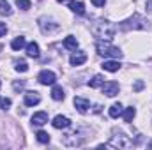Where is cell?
<instances>
[{
  "mask_svg": "<svg viewBox=\"0 0 152 150\" xmlns=\"http://www.w3.org/2000/svg\"><path fill=\"white\" fill-rule=\"evenodd\" d=\"M85 60H87V53H85V51H75V53L71 55V58H69L71 66H81Z\"/></svg>",
  "mask_w": 152,
  "mask_h": 150,
  "instance_id": "cell-11",
  "label": "cell"
},
{
  "mask_svg": "<svg viewBox=\"0 0 152 150\" xmlns=\"http://www.w3.org/2000/svg\"><path fill=\"white\" fill-rule=\"evenodd\" d=\"M149 27H151L149 25V20H145L140 14H133L129 20H126V21L120 23V28L122 30H147Z\"/></svg>",
  "mask_w": 152,
  "mask_h": 150,
  "instance_id": "cell-2",
  "label": "cell"
},
{
  "mask_svg": "<svg viewBox=\"0 0 152 150\" xmlns=\"http://www.w3.org/2000/svg\"><path fill=\"white\" fill-rule=\"evenodd\" d=\"M75 106L80 113H87L88 108H90V103H88V99H85V97H75Z\"/></svg>",
  "mask_w": 152,
  "mask_h": 150,
  "instance_id": "cell-9",
  "label": "cell"
},
{
  "mask_svg": "<svg viewBox=\"0 0 152 150\" xmlns=\"http://www.w3.org/2000/svg\"><path fill=\"white\" fill-rule=\"evenodd\" d=\"M11 106V99L9 97H0V110H7Z\"/></svg>",
  "mask_w": 152,
  "mask_h": 150,
  "instance_id": "cell-25",
  "label": "cell"
},
{
  "mask_svg": "<svg viewBox=\"0 0 152 150\" xmlns=\"http://www.w3.org/2000/svg\"><path fill=\"white\" fill-rule=\"evenodd\" d=\"M92 34H94L96 37H99V39L110 41V39L115 36V27L110 23V21H106V20H99V21L94 23V27H92Z\"/></svg>",
  "mask_w": 152,
  "mask_h": 150,
  "instance_id": "cell-1",
  "label": "cell"
},
{
  "mask_svg": "<svg viewBox=\"0 0 152 150\" xmlns=\"http://www.w3.org/2000/svg\"><path fill=\"white\" fill-rule=\"evenodd\" d=\"M14 69L18 73H25V71H28V66L23 58H20V60H14Z\"/></svg>",
  "mask_w": 152,
  "mask_h": 150,
  "instance_id": "cell-21",
  "label": "cell"
},
{
  "mask_svg": "<svg viewBox=\"0 0 152 150\" xmlns=\"http://www.w3.org/2000/svg\"><path fill=\"white\" fill-rule=\"evenodd\" d=\"M103 147H112V149H131V147H133V141H131L126 134L118 133V134H115L113 138H112L110 143H106V145H103Z\"/></svg>",
  "mask_w": 152,
  "mask_h": 150,
  "instance_id": "cell-4",
  "label": "cell"
},
{
  "mask_svg": "<svg viewBox=\"0 0 152 150\" xmlns=\"http://www.w3.org/2000/svg\"><path fill=\"white\" fill-rule=\"evenodd\" d=\"M41 103V97H39L37 92H34V90H30V92H27L25 94V104L27 106H36Z\"/></svg>",
  "mask_w": 152,
  "mask_h": 150,
  "instance_id": "cell-10",
  "label": "cell"
},
{
  "mask_svg": "<svg viewBox=\"0 0 152 150\" xmlns=\"http://www.w3.org/2000/svg\"><path fill=\"white\" fill-rule=\"evenodd\" d=\"M25 46V37H16V39H12V42H11V48L14 50V51H18V50H21Z\"/></svg>",
  "mask_w": 152,
  "mask_h": 150,
  "instance_id": "cell-20",
  "label": "cell"
},
{
  "mask_svg": "<svg viewBox=\"0 0 152 150\" xmlns=\"http://www.w3.org/2000/svg\"><path fill=\"white\" fill-rule=\"evenodd\" d=\"M133 88H134V92H140V90L143 88V81H142V79H138V81L134 83V87H133Z\"/></svg>",
  "mask_w": 152,
  "mask_h": 150,
  "instance_id": "cell-27",
  "label": "cell"
},
{
  "mask_svg": "<svg viewBox=\"0 0 152 150\" xmlns=\"http://www.w3.org/2000/svg\"><path fill=\"white\" fill-rule=\"evenodd\" d=\"M69 9L76 12V14H83L85 12V5H83V2H69Z\"/></svg>",
  "mask_w": 152,
  "mask_h": 150,
  "instance_id": "cell-15",
  "label": "cell"
},
{
  "mask_svg": "<svg viewBox=\"0 0 152 150\" xmlns=\"http://www.w3.org/2000/svg\"><path fill=\"white\" fill-rule=\"evenodd\" d=\"M101 67L104 71H108V73H117L120 69V62H117V60H104Z\"/></svg>",
  "mask_w": 152,
  "mask_h": 150,
  "instance_id": "cell-12",
  "label": "cell"
},
{
  "mask_svg": "<svg viewBox=\"0 0 152 150\" xmlns=\"http://www.w3.org/2000/svg\"><path fill=\"white\" fill-rule=\"evenodd\" d=\"M46 122H48V113H46V111H37V113H34V117H32V125L41 127V125H44Z\"/></svg>",
  "mask_w": 152,
  "mask_h": 150,
  "instance_id": "cell-8",
  "label": "cell"
},
{
  "mask_svg": "<svg viewBox=\"0 0 152 150\" xmlns=\"http://www.w3.org/2000/svg\"><path fill=\"white\" fill-rule=\"evenodd\" d=\"M53 127L55 129H67L69 125H71V120L67 118V117H62V115H57L55 118H53Z\"/></svg>",
  "mask_w": 152,
  "mask_h": 150,
  "instance_id": "cell-7",
  "label": "cell"
},
{
  "mask_svg": "<svg viewBox=\"0 0 152 150\" xmlns=\"http://www.w3.org/2000/svg\"><path fill=\"white\" fill-rule=\"evenodd\" d=\"M36 138H37L39 143H50V134H48V133H44V131H39Z\"/></svg>",
  "mask_w": 152,
  "mask_h": 150,
  "instance_id": "cell-23",
  "label": "cell"
},
{
  "mask_svg": "<svg viewBox=\"0 0 152 150\" xmlns=\"http://www.w3.org/2000/svg\"><path fill=\"white\" fill-rule=\"evenodd\" d=\"M92 4H94L96 7H103V5L106 4V0H92Z\"/></svg>",
  "mask_w": 152,
  "mask_h": 150,
  "instance_id": "cell-29",
  "label": "cell"
},
{
  "mask_svg": "<svg viewBox=\"0 0 152 150\" xmlns=\"http://www.w3.org/2000/svg\"><path fill=\"white\" fill-rule=\"evenodd\" d=\"M5 32H7V25H5L4 21H0V37L5 36Z\"/></svg>",
  "mask_w": 152,
  "mask_h": 150,
  "instance_id": "cell-28",
  "label": "cell"
},
{
  "mask_svg": "<svg viewBox=\"0 0 152 150\" xmlns=\"http://www.w3.org/2000/svg\"><path fill=\"white\" fill-rule=\"evenodd\" d=\"M134 115H136V110H134L133 106H129V108H126V110L122 111V117H124V122H133Z\"/></svg>",
  "mask_w": 152,
  "mask_h": 150,
  "instance_id": "cell-17",
  "label": "cell"
},
{
  "mask_svg": "<svg viewBox=\"0 0 152 150\" xmlns=\"http://www.w3.org/2000/svg\"><path fill=\"white\" fill-rule=\"evenodd\" d=\"M103 94H106L108 97H113L118 94V83L117 81H106L103 83Z\"/></svg>",
  "mask_w": 152,
  "mask_h": 150,
  "instance_id": "cell-6",
  "label": "cell"
},
{
  "mask_svg": "<svg viewBox=\"0 0 152 150\" xmlns=\"http://www.w3.org/2000/svg\"><path fill=\"white\" fill-rule=\"evenodd\" d=\"M16 5H18L21 11H28V9H30V0H16Z\"/></svg>",
  "mask_w": 152,
  "mask_h": 150,
  "instance_id": "cell-24",
  "label": "cell"
},
{
  "mask_svg": "<svg viewBox=\"0 0 152 150\" xmlns=\"http://www.w3.org/2000/svg\"><path fill=\"white\" fill-rule=\"evenodd\" d=\"M57 2H67V0H57Z\"/></svg>",
  "mask_w": 152,
  "mask_h": 150,
  "instance_id": "cell-31",
  "label": "cell"
},
{
  "mask_svg": "<svg viewBox=\"0 0 152 150\" xmlns=\"http://www.w3.org/2000/svg\"><path fill=\"white\" fill-rule=\"evenodd\" d=\"M147 9H149V12H152V0L147 2Z\"/></svg>",
  "mask_w": 152,
  "mask_h": 150,
  "instance_id": "cell-30",
  "label": "cell"
},
{
  "mask_svg": "<svg viewBox=\"0 0 152 150\" xmlns=\"http://www.w3.org/2000/svg\"><path fill=\"white\" fill-rule=\"evenodd\" d=\"M103 83H104V78L101 74H96L90 81H88V87H90V88H97V87H103Z\"/></svg>",
  "mask_w": 152,
  "mask_h": 150,
  "instance_id": "cell-19",
  "label": "cell"
},
{
  "mask_svg": "<svg viewBox=\"0 0 152 150\" xmlns=\"http://www.w3.org/2000/svg\"><path fill=\"white\" fill-rule=\"evenodd\" d=\"M39 83H42V85H55V81H57V76H55V73H51V71H41L37 76Z\"/></svg>",
  "mask_w": 152,
  "mask_h": 150,
  "instance_id": "cell-5",
  "label": "cell"
},
{
  "mask_svg": "<svg viewBox=\"0 0 152 150\" xmlns=\"http://www.w3.org/2000/svg\"><path fill=\"white\" fill-rule=\"evenodd\" d=\"M64 46L67 48V50H76L78 48V39L75 36H67V37L64 39Z\"/></svg>",
  "mask_w": 152,
  "mask_h": 150,
  "instance_id": "cell-16",
  "label": "cell"
},
{
  "mask_svg": "<svg viewBox=\"0 0 152 150\" xmlns=\"http://www.w3.org/2000/svg\"><path fill=\"white\" fill-rule=\"evenodd\" d=\"M12 11H11V5H9V2L7 0H0V14H5V16H9Z\"/></svg>",
  "mask_w": 152,
  "mask_h": 150,
  "instance_id": "cell-22",
  "label": "cell"
},
{
  "mask_svg": "<svg viewBox=\"0 0 152 150\" xmlns=\"http://www.w3.org/2000/svg\"><path fill=\"white\" fill-rule=\"evenodd\" d=\"M122 111H124L122 104H120V103H115V104H112V108H110V117H112V118H117V117L122 115Z\"/></svg>",
  "mask_w": 152,
  "mask_h": 150,
  "instance_id": "cell-18",
  "label": "cell"
},
{
  "mask_svg": "<svg viewBox=\"0 0 152 150\" xmlns=\"http://www.w3.org/2000/svg\"><path fill=\"white\" fill-rule=\"evenodd\" d=\"M64 97H66L64 88H62V87H53V90H51V99H55V101H62Z\"/></svg>",
  "mask_w": 152,
  "mask_h": 150,
  "instance_id": "cell-14",
  "label": "cell"
},
{
  "mask_svg": "<svg viewBox=\"0 0 152 150\" xmlns=\"http://www.w3.org/2000/svg\"><path fill=\"white\" fill-rule=\"evenodd\" d=\"M96 48H97V53L103 55V57H112V58H120V57H122V51H120L117 46L110 44L108 41H106V42H97Z\"/></svg>",
  "mask_w": 152,
  "mask_h": 150,
  "instance_id": "cell-3",
  "label": "cell"
},
{
  "mask_svg": "<svg viewBox=\"0 0 152 150\" xmlns=\"http://www.w3.org/2000/svg\"><path fill=\"white\" fill-rule=\"evenodd\" d=\"M12 87H14V90H23L25 81H14V83H12Z\"/></svg>",
  "mask_w": 152,
  "mask_h": 150,
  "instance_id": "cell-26",
  "label": "cell"
},
{
  "mask_svg": "<svg viewBox=\"0 0 152 150\" xmlns=\"http://www.w3.org/2000/svg\"><path fill=\"white\" fill-rule=\"evenodd\" d=\"M27 55H28V57H32V58H37V57H39L37 42H28V44H27Z\"/></svg>",
  "mask_w": 152,
  "mask_h": 150,
  "instance_id": "cell-13",
  "label": "cell"
}]
</instances>
